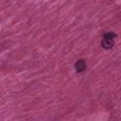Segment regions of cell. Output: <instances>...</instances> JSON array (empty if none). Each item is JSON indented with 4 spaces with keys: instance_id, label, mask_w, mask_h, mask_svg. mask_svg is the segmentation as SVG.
Instances as JSON below:
<instances>
[{
    "instance_id": "1",
    "label": "cell",
    "mask_w": 121,
    "mask_h": 121,
    "mask_svg": "<svg viewBox=\"0 0 121 121\" xmlns=\"http://www.w3.org/2000/svg\"><path fill=\"white\" fill-rule=\"evenodd\" d=\"M75 69H76V71L78 72V73L83 72V71L86 69V62H85L83 60H78V61L75 63Z\"/></svg>"
},
{
    "instance_id": "3",
    "label": "cell",
    "mask_w": 121,
    "mask_h": 121,
    "mask_svg": "<svg viewBox=\"0 0 121 121\" xmlns=\"http://www.w3.org/2000/svg\"><path fill=\"white\" fill-rule=\"evenodd\" d=\"M115 37H116V34L113 33V32H107V33H105L104 36H103V38H106V39H112V40H113Z\"/></svg>"
},
{
    "instance_id": "2",
    "label": "cell",
    "mask_w": 121,
    "mask_h": 121,
    "mask_svg": "<svg viewBox=\"0 0 121 121\" xmlns=\"http://www.w3.org/2000/svg\"><path fill=\"white\" fill-rule=\"evenodd\" d=\"M101 45L103 48L105 49H111L113 45H114V42L113 40L112 39H106V38H103L102 42H101Z\"/></svg>"
}]
</instances>
